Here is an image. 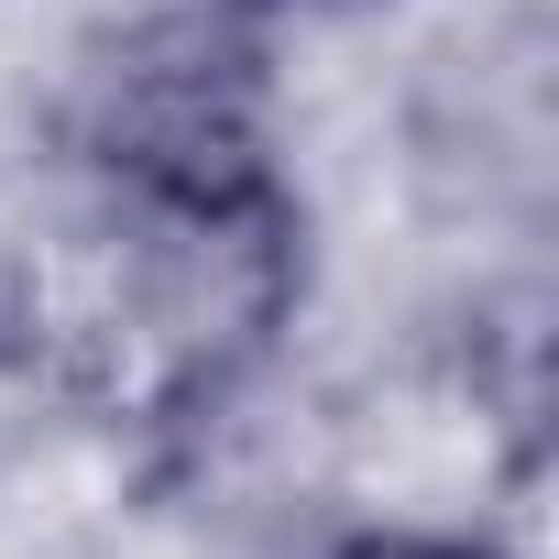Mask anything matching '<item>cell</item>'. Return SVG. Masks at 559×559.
<instances>
[{
    "label": "cell",
    "mask_w": 559,
    "mask_h": 559,
    "mask_svg": "<svg viewBox=\"0 0 559 559\" xmlns=\"http://www.w3.org/2000/svg\"><path fill=\"white\" fill-rule=\"evenodd\" d=\"M341 559H493V548H472V537H417V526H384V537H352Z\"/></svg>",
    "instance_id": "obj_1"
}]
</instances>
